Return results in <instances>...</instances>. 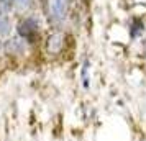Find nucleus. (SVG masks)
Here are the masks:
<instances>
[{
	"instance_id": "f257e3e1",
	"label": "nucleus",
	"mask_w": 146,
	"mask_h": 141,
	"mask_svg": "<svg viewBox=\"0 0 146 141\" xmlns=\"http://www.w3.org/2000/svg\"><path fill=\"white\" fill-rule=\"evenodd\" d=\"M69 0H48V12L53 20H62L67 13Z\"/></svg>"
},
{
	"instance_id": "f03ea898",
	"label": "nucleus",
	"mask_w": 146,
	"mask_h": 141,
	"mask_svg": "<svg viewBox=\"0 0 146 141\" xmlns=\"http://www.w3.org/2000/svg\"><path fill=\"white\" fill-rule=\"evenodd\" d=\"M18 33L25 38V40H33L35 36L38 34V23L33 20V18H27V20H23L18 25Z\"/></svg>"
},
{
	"instance_id": "7ed1b4c3",
	"label": "nucleus",
	"mask_w": 146,
	"mask_h": 141,
	"mask_svg": "<svg viewBox=\"0 0 146 141\" xmlns=\"http://www.w3.org/2000/svg\"><path fill=\"white\" fill-rule=\"evenodd\" d=\"M64 46V36L61 33H54L48 38V51L49 54H58Z\"/></svg>"
},
{
	"instance_id": "20e7f679",
	"label": "nucleus",
	"mask_w": 146,
	"mask_h": 141,
	"mask_svg": "<svg viewBox=\"0 0 146 141\" xmlns=\"http://www.w3.org/2000/svg\"><path fill=\"white\" fill-rule=\"evenodd\" d=\"M7 51L12 54H21L25 51V43L20 40H10L7 43Z\"/></svg>"
},
{
	"instance_id": "39448f33",
	"label": "nucleus",
	"mask_w": 146,
	"mask_h": 141,
	"mask_svg": "<svg viewBox=\"0 0 146 141\" xmlns=\"http://www.w3.org/2000/svg\"><path fill=\"white\" fill-rule=\"evenodd\" d=\"M8 31H10V21L5 17H0V36L7 34Z\"/></svg>"
},
{
	"instance_id": "423d86ee",
	"label": "nucleus",
	"mask_w": 146,
	"mask_h": 141,
	"mask_svg": "<svg viewBox=\"0 0 146 141\" xmlns=\"http://www.w3.org/2000/svg\"><path fill=\"white\" fill-rule=\"evenodd\" d=\"M15 5L20 8V10H25L31 5V0H15Z\"/></svg>"
},
{
	"instance_id": "0eeeda50",
	"label": "nucleus",
	"mask_w": 146,
	"mask_h": 141,
	"mask_svg": "<svg viewBox=\"0 0 146 141\" xmlns=\"http://www.w3.org/2000/svg\"><path fill=\"white\" fill-rule=\"evenodd\" d=\"M7 10H8V3H5V2H0V15H3Z\"/></svg>"
}]
</instances>
